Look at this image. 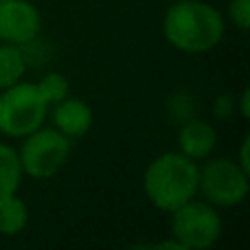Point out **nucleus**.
<instances>
[{"instance_id": "nucleus-16", "label": "nucleus", "mask_w": 250, "mask_h": 250, "mask_svg": "<svg viewBox=\"0 0 250 250\" xmlns=\"http://www.w3.org/2000/svg\"><path fill=\"white\" fill-rule=\"evenodd\" d=\"M248 145H250V138L246 136V138H244V143H242V154H239V160H237V163L242 165V167H244V169H246V171L250 173V163H248Z\"/></svg>"}, {"instance_id": "nucleus-13", "label": "nucleus", "mask_w": 250, "mask_h": 250, "mask_svg": "<svg viewBox=\"0 0 250 250\" xmlns=\"http://www.w3.org/2000/svg\"><path fill=\"white\" fill-rule=\"evenodd\" d=\"M38 88H40V92H42V97L46 99L48 105H53V104H57V101L66 99V97H68V92H70L68 79H66L64 75H60V73H48L46 77H42L38 82Z\"/></svg>"}, {"instance_id": "nucleus-8", "label": "nucleus", "mask_w": 250, "mask_h": 250, "mask_svg": "<svg viewBox=\"0 0 250 250\" xmlns=\"http://www.w3.org/2000/svg\"><path fill=\"white\" fill-rule=\"evenodd\" d=\"M92 108L82 99H66L53 104V125L68 138H82L92 127Z\"/></svg>"}, {"instance_id": "nucleus-11", "label": "nucleus", "mask_w": 250, "mask_h": 250, "mask_svg": "<svg viewBox=\"0 0 250 250\" xmlns=\"http://www.w3.org/2000/svg\"><path fill=\"white\" fill-rule=\"evenodd\" d=\"M24 70H26V60L22 48L7 42L0 44V90L20 82Z\"/></svg>"}, {"instance_id": "nucleus-2", "label": "nucleus", "mask_w": 250, "mask_h": 250, "mask_svg": "<svg viewBox=\"0 0 250 250\" xmlns=\"http://www.w3.org/2000/svg\"><path fill=\"white\" fill-rule=\"evenodd\" d=\"M200 167L180 151L160 154L147 165L143 176L145 195L160 211H176L198 195Z\"/></svg>"}, {"instance_id": "nucleus-9", "label": "nucleus", "mask_w": 250, "mask_h": 250, "mask_svg": "<svg viewBox=\"0 0 250 250\" xmlns=\"http://www.w3.org/2000/svg\"><path fill=\"white\" fill-rule=\"evenodd\" d=\"M217 145V132L208 121L202 119H189L182 123L178 132V147L180 154L191 160H204L211 156Z\"/></svg>"}, {"instance_id": "nucleus-10", "label": "nucleus", "mask_w": 250, "mask_h": 250, "mask_svg": "<svg viewBox=\"0 0 250 250\" xmlns=\"http://www.w3.org/2000/svg\"><path fill=\"white\" fill-rule=\"evenodd\" d=\"M29 224V208L16 193L0 198V235L16 237Z\"/></svg>"}, {"instance_id": "nucleus-1", "label": "nucleus", "mask_w": 250, "mask_h": 250, "mask_svg": "<svg viewBox=\"0 0 250 250\" xmlns=\"http://www.w3.org/2000/svg\"><path fill=\"white\" fill-rule=\"evenodd\" d=\"M165 40L182 53H208L224 38V18L200 0H178L163 20Z\"/></svg>"}, {"instance_id": "nucleus-4", "label": "nucleus", "mask_w": 250, "mask_h": 250, "mask_svg": "<svg viewBox=\"0 0 250 250\" xmlns=\"http://www.w3.org/2000/svg\"><path fill=\"white\" fill-rule=\"evenodd\" d=\"M22 173L31 178H51L64 167L70 156V138L57 132L55 127H38L26 134L22 149L18 151Z\"/></svg>"}, {"instance_id": "nucleus-3", "label": "nucleus", "mask_w": 250, "mask_h": 250, "mask_svg": "<svg viewBox=\"0 0 250 250\" xmlns=\"http://www.w3.org/2000/svg\"><path fill=\"white\" fill-rule=\"evenodd\" d=\"M48 104L38 83L18 82L0 90V134L9 138H22L42 127Z\"/></svg>"}, {"instance_id": "nucleus-12", "label": "nucleus", "mask_w": 250, "mask_h": 250, "mask_svg": "<svg viewBox=\"0 0 250 250\" xmlns=\"http://www.w3.org/2000/svg\"><path fill=\"white\" fill-rule=\"evenodd\" d=\"M20 182H22L20 156L11 145L0 143V198L16 193Z\"/></svg>"}, {"instance_id": "nucleus-15", "label": "nucleus", "mask_w": 250, "mask_h": 250, "mask_svg": "<svg viewBox=\"0 0 250 250\" xmlns=\"http://www.w3.org/2000/svg\"><path fill=\"white\" fill-rule=\"evenodd\" d=\"M233 108H235V101L230 95H220L213 104V112H215L217 119H226L233 114Z\"/></svg>"}, {"instance_id": "nucleus-14", "label": "nucleus", "mask_w": 250, "mask_h": 250, "mask_svg": "<svg viewBox=\"0 0 250 250\" xmlns=\"http://www.w3.org/2000/svg\"><path fill=\"white\" fill-rule=\"evenodd\" d=\"M229 13L233 24L239 31H248L250 26V0H230Z\"/></svg>"}, {"instance_id": "nucleus-5", "label": "nucleus", "mask_w": 250, "mask_h": 250, "mask_svg": "<svg viewBox=\"0 0 250 250\" xmlns=\"http://www.w3.org/2000/svg\"><path fill=\"white\" fill-rule=\"evenodd\" d=\"M171 235L185 250L211 248L222 235V220L211 204L193 198L171 211Z\"/></svg>"}, {"instance_id": "nucleus-7", "label": "nucleus", "mask_w": 250, "mask_h": 250, "mask_svg": "<svg viewBox=\"0 0 250 250\" xmlns=\"http://www.w3.org/2000/svg\"><path fill=\"white\" fill-rule=\"evenodd\" d=\"M42 29V18L29 0H0V40L24 46L33 42Z\"/></svg>"}, {"instance_id": "nucleus-6", "label": "nucleus", "mask_w": 250, "mask_h": 250, "mask_svg": "<svg viewBox=\"0 0 250 250\" xmlns=\"http://www.w3.org/2000/svg\"><path fill=\"white\" fill-rule=\"evenodd\" d=\"M250 189L248 171L230 158H213L200 169L198 191L215 207H237Z\"/></svg>"}, {"instance_id": "nucleus-17", "label": "nucleus", "mask_w": 250, "mask_h": 250, "mask_svg": "<svg viewBox=\"0 0 250 250\" xmlns=\"http://www.w3.org/2000/svg\"><path fill=\"white\" fill-rule=\"evenodd\" d=\"M239 110H242V117L244 119L250 117V110H248V90L242 92V105H239Z\"/></svg>"}]
</instances>
